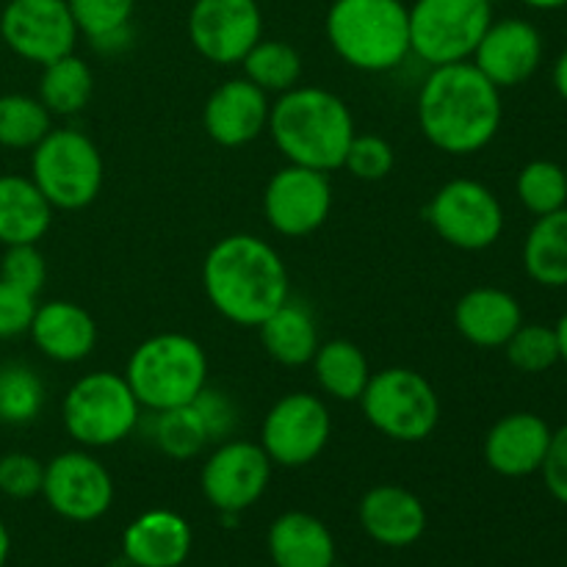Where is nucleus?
I'll use <instances>...</instances> for the list:
<instances>
[{"label": "nucleus", "mask_w": 567, "mask_h": 567, "mask_svg": "<svg viewBox=\"0 0 567 567\" xmlns=\"http://www.w3.org/2000/svg\"><path fill=\"white\" fill-rule=\"evenodd\" d=\"M415 114L426 142L441 153H482L502 127V89L493 86L474 61L432 66L421 83Z\"/></svg>", "instance_id": "f257e3e1"}, {"label": "nucleus", "mask_w": 567, "mask_h": 567, "mask_svg": "<svg viewBox=\"0 0 567 567\" xmlns=\"http://www.w3.org/2000/svg\"><path fill=\"white\" fill-rule=\"evenodd\" d=\"M203 288L216 313L238 327H258L291 297L282 258L252 233H233L208 249Z\"/></svg>", "instance_id": "f03ea898"}, {"label": "nucleus", "mask_w": 567, "mask_h": 567, "mask_svg": "<svg viewBox=\"0 0 567 567\" xmlns=\"http://www.w3.org/2000/svg\"><path fill=\"white\" fill-rule=\"evenodd\" d=\"M266 131L288 164L327 175L341 169L349 144L358 133L352 111L336 92L302 83L277 94Z\"/></svg>", "instance_id": "7ed1b4c3"}, {"label": "nucleus", "mask_w": 567, "mask_h": 567, "mask_svg": "<svg viewBox=\"0 0 567 567\" xmlns=\"http://www.w3.org/2000/svg\"><path fill=\"white\" fill-rule=\"evenodd\" d=\"M327 39L343 64L391 72L410 55V11L402 0H332Z\"/></svg>", "instance_id": "20e7f679"}, {"label": "nucleus", "mask_w": 567, "mask_h": 567, "mask_svg": "<svg viewBox=\"0 0 567 567\" xmlns=\"http://www.w3.org/2000/svg\"><path fill=\"white\" fill-rule=\"evenodd\" d=\"M125 380L142 410L161 413L183 408L208 385V354L192 336L158 332L133 349Z\"/></svg>", "instance_id": "39448f33"}, {"label": "nucleus", "mask_w": 567, "mask_h": 567, "mask_svg": "<svg viewBox=\"0 0 567 567\" xmlns=\"http://www.w3.org/2000/svg\"><path fill=\"white\" fill-rule=\"evenodd\" d=\"M61 421L78 446L109 449L133 435L142 421V404L125 374L92 371L70 385L61 402Z\"/></svg>", "instance_id": "423d86ee"}, {"label": "nucleus", "mask_w": 567, "mask_h": 567, "mask_svg": "<svg viewBox=\"0 0 567 567\" xmlns=\"http://www.w3.org/2000/svg\"><path fill=\"white\" fill-rule=\"evenodd\" d=\"M31 177L55 210H81L97 199L105 164L97 144L75 127H53L31 150Z\"/></svg>", "instance_id": "0eeeda50"}, {"label": "nucleus", "mask_w": 567, "mask_h": 567, "mask_svg": "<svg viewBox=\"0 0 567 567\" xmlns=\"http://www.w3.org/2000/svg\"><path fill=\"white\" fill-rule=\"evenodd\" d=\"M365 421L396 443H421L441 424V396L421 371L393 365L374 371L360 396Z\"/></svg>", "instance_id": "6e6552de"}, {"label": "nucleus", "mask_w": 567, "mask_h": 567, "mask_svg": "<svg viewBox=\"0 0 567 567\" xmlns=\"http://www.w3.org/2000/svg\"><path fill=\"white\" fill-rule=\"evenodd\" d=\"M410 11V53L426 66L471 61L493 22L491 0H415Z\"/></svg>", "instance_id": "1a4fd4ad"}, {"label": "nucleus", "mask_w": 567, "mask_h": 567, "mask_svg": "<svg viewBox=\"0 0 567 567\" xmlns=\"http://www.w3.org/2000/svg\"><path fill=\"white\" fill-rule=\"evenodd\" d=\"M426 221L454 249L482 252L491 249L504 233L502 199L485 183L454 177L443 183L430 199Z\"/></svg>", "instance_id": "9d476101"}, {"label": "nucleus", "mask_w": 567, "mask_h": 567, "mask_svg": "<svg viewBox=\"0 0 567 567\" xmlns=\"http://www.w3.org/2000/svg\"><path fill=\"white\" fill-rule=\"evenodd\" d=\"M332 435V419L324 399L316 393L293 391L277 399L260 424V449L271 465L305 468L321 457Z\"/></svg>", "instance_id": "9b49d317"}, {"label": "nucleus", "mask_w": 567, "mask_h": 567, "mask_svg": "<svg viewBox=\"0 0 567 567\" xmlns=\"http://www.w3.org/2000/svg\"><path fill=\"white\" fill-rule=\"evenodd\" d=\"M271 468L275 465L260 443L227 437L216 443L205 460L199 487L210 507L221 515H238L264 498L271 482Z\"/></svg>", "instance_id": "f8f14e48"}, {"label": "nucleus", "mask_w": 567, "mask_h": 567, "mask_svg": "<svg viewBox=\"0 0 567 567\" xmlns=\"http://www.w3.org/2000/svg\"><path fill=\"white\" fill-rule=\"evenodd\" d=\"M42 496L59 518L92 524L114 504V480L94 454L75 449L55 454L50 463H44Z\"/></svg>", "instance_id": "ddd939ff"}, {"label": "nucleus", "mask_w": 567, "mask_h": 567, "mask_svg": "<svg viewBox=\"0 0 567 567\" xmlns=\"http://www.w3.org/2000/svg\"><path fill=\"white\" fill-rule=\"evenodd\" d=\"M6 48L31 64H50L75 53L78 25L66 0H9L0 14Z\"/></svg>", "instance_id": "4468645a"}, {"label": "nucleus", "mask_w": 567, "mask_h": 567, "mask_svg": "<svg viewBox=\"0 0 567 567\" xmlns=\"http://www.w3.org/2000/svg\"><path fill=\"white\" fill-rule=\"evenodd\" d=\"M330 210L332 183L327 172L286 164L266 183L264 216L277 236H310L330 219Z\"/></svg>", "instance_id": "2eb2a0df"}, {"label": "nucleus", "mask_w": 567, "mask_h": 567, "mask_svg": "<svg viewBox=\"0 0 567 567\" xmlns=\"http://www.w3.org/2000/svg\"><path fill=\"white\" fill-rule=\"evenodd\" d=\"M188 39L203 59L219 66L241 64L264 39L258 0H194L188 11Z\"/></svg>", "instance_id": "dca6fc26"}, {"label": "nucleus", "mask_w": 567, "mask_h": 567, "mask_svg": "<svg viewBox=\"0 0 567 567\" xmlns=\"http://www.w3.org/2000/svg\"><path fill=\"white\" fill-rule=\"evenodd\" d=\"M476 70L504 92L529 81L543 61V37L529 20H493L471 55Z\"/></svg>", "instance_id": "f3484780"}, {"label": "nucleus", "mask_w": 567, "mask_h": 567, "mask_svg": "<svg viewBox=\"0 0 567 567\" xmlns=\"http://www.w3.org/2000/svg\"><path fill=\"white\" fill-rule=\"evenodd\" d=\"M271 100L247 78H233L205 100L203 127L219 147L236 150L252 144L269 125Z\"/></svg>", "instance_id": "a211bd4d"}, {"label": "nucleus", "mask_w": 567, "mask_h": 567, "mask_svg": "<svg viewBox=\"0 0 567 567\" xmlns=\"http://www.w3.org/2000/svg\"><path fill=\"white\" fill-rule=\"evenodd\" d=\"M554 430L537 413H509L487 430L482 454L493 474L507 480L540 474Z\"/></svg>", "instance_id": "6ab92c4d"}, {"label": "nucleus", "mask_w": 567, "mask_h": 567, "mask_svg": "<svg viewBox=\"0 0 567 567\" xmlns=\"http://www.w3.org/2000/svg\"><path fill=\"white\" fill-rule=\"evenodd\" d=\"M360 526L385 548H408L426 532V509L413 491L402 485H377L360 498Z\"/></svg>", "instance_id": "aec40b11"}, {"label": "nucleus", "mask_w": 567, "mask_h": 567, "mask_svg": "<svg viewBox=\"0 0 567 567\" xmlns=\"http://www.w3.org/2000/svg\"><path fill=\"white\" fill-rule=\"evenodd\" d=\"M28 336L39 352L55 363H81L97 347V324L92 313L70 299L37 305Z\"/></svg>", "instance_id": "412c9836"}, {"label": "nucleus", "mask_w": 567, "mask_h": 567, "mask_svg": "<svg viewBox=\"0 0 567 567\" xmlns=\"http://www.w3.org/2000/svg\"><path fill=\"white\" fill-rule=\"evenodd\" d=\"M192 546V526L172 509H147L122 535V554L133 567H181Z\"/></svg>", "instance_id": "4be33fe9"}, {"label": "nucleus", "mask_w": 567, "mask_h": 567, "mask_svg": "<svg viewBox=\"0 0 567 567\" xmlns=\"http://www.w3.org/2000/svg\"><path fill=\"white\" fill-rule=\"evenodd\" d=\"M520 324V302L504 288H471L454 305V327L465 341L480 349H502Z\"/></svg>", "instance_id": "5701e85b"}, {"label": "nucleus", "mask_w": 567, "mask_h": 567, "mask_svg": "<svg viewBox=\"0 0 567 567\" xmlns=\"http://www.w3.org/2000/svg\"><path fill=\"white\" fill-rule=\"evenodd\" d=\"M269 557L275 567H332L338 557L336 537L324 520L291 509L271 524Z\"/></svg>", "instance_id": "b1692460"}, {"label": "nucleus", "mask_w": 567, "mask_h": 567, "mask_svg": "<svg viewBox=\"0 0 567 567\" xmlns=\"http://www.w3.org/2000/svg\"><path fill=\"white\" fill-rule=\"evenodd\" d=\"M53 205L37 183L22 175H0V244H39L53 225Z\"/></svg>", "instance_id": "393cba45"}, {"label": "nucleus", "mask_w": 567, "mask_h": 567, "mask_svg": "<svg viewBox=\"0 0 567 567\" xmlns=\"http://www.w3.org/2000/svg\"><path fill=\"white\" fill-rule=\"evenodd\" d=\"M258 332L266 354H269L275 363L288 365V369L308 365L321 343L313 313H310L305 305L293 302L291 297H288L275 313H269L260 321Z\"/></svg>", "instance_id": "a878e982"}, {"label": "nucleus", "mask_w": 567, "mask_h": 567, "mask_svg": "<svg viewBox=\"0 0 567 567\" xmlns=\"http://www.w3.org/2000/svg\"><path fill=\"white\" fill-rule=\"evenodd\" d=\"M310 365H313L316 385L336 402H360L374 374L363 349L347 338L319 343Z\"/></svg>", "instance_id": "bb28decb"}, {"label": "nucleus", "mask_w": 567, "mask_h": 567, "mask_svg": "<svg viewBox=\"0 0 567 567\" xmlns=\"http://www.w3.org/2000/svg\"><path fill=\"white\" fill-rule=\"evenodd\" d=\"M524 269L537 286L567 288V208L537 216L526 233Z\"/></svg>", "instance_id": "cd10ccee"}, {"label": "nucleus", "mask_w": 567, "mask_h": 567, "mask_svg": "<svg viewBox=\"0 0 567 567\" xmlns=\"http://www.w3.org/2000/svg\"><path fill=\"white\" fill-rule=\"evenodd\" d=\"M78 33L100 53H120L131 44L133 9L136 0H66Z\"/></svg>", "instance_id": "c85d7f7f"}, {"label": "nucleus", "mask_w": 567, "mask_h": 567, "mask_svg": "<svg viewBox=\"0 0 567 567\" xmlns=\"http://www.w3.org/2000/svg\"><path fill=\"white\" fill-rule=\"evenodd\" d=\"M94 92V75L83 59L75 53L61 55L42 66L39 94L44 109L53 116H75L89 105Z\"/></svg>", "instance_id": "c756f323"}, {"label": "nucleus", "mask_w": 567, "mask_h": 567, "mask_svg": "<svg viewBox=\"0 0 567 567\" xmlns=\"http://www.w3.org/2000/svg\"><path fill=\"white\" fill-rule=\"evenodd\" d=\"M244 78L266 94H282L302 81V55L282 39H258L241 61Z\"/></svg>", "instance_id": "7c9ffc66"}, {"label": "nucleus", "mask_w": 567, "mask_h": 567, "mask_svg": "<svg viewBox=\"0 0 567 567\" xmlns=\"http://www.w3.org/2000/svg\"><path fill=\"white\" fill-rule=\"evenodd\" d=\"M53 131V114L31 94H0V147L33 150Z\"/></svg>", "instance_id": "2f4dec72"}, {"label": "nucleus", "mask_w": 567, "mask_h": 567, "mask_svg": "<svg viewBox=\"0 0 567 567\" xmlns=\"http://www.w3.org/2000/svg\"><path fill=\"white\" fill-rule=\"evenodd\" d=\"M153 441L169 460H194L210 443L203 419L194 404L153 413Z\"/></svg>", "instance_id": "473e14b6"}, {"label": "nucleus", "mask_w": 567, "mask_h": 567, "mask_svg": "<svg viewBox=\"0 0 567 567\" xmlns=\"http://www.w3.org/2000/svg\"><path fill=\"white\" fill-rule=\"evenodd\" d=\"M44 408V382L31 365H0V424L22 426L39 419Z\"/></svg>", "instance_id": "72a5a7b5"}, {"label": "nucleus", "mask_w": 567, "mask_h": 567, "mask_svg": "<svg viewBox=\"0 0 567 567\" xmlns=\"http://www.w3.org/2000/svg\"><path fill=\"white\" fill-rule=\"evenodd\" d=\"M515 194L529 214L546 216L567 208V172L557 161L537 158L529 161L518 172Z\"/></svg>", "instance_id": "f704fd0d"}, {"label": "nucleus", "mask_w": 567, "mask_h": 567, "mask_svg": "<svg viewBox=\"0 0 567 567\" xmlns=\"http://www.w3.org/2000/svg\"><path fill=\"white\" fill-rule=\"evenodd\" d=\"M509 365L520 374H546L559 363L557 332L548 324H520L504 343Z\"/></svg>", "instance_id": "c9c22d12"}, {"label": "nucleus", "mask_w": 567, "mask_h": 567, "mask_svg": "<svg viewBox=\"0 0 567 567\" xmlns=\"http://www.w3.org/2000/svg\"><path fill=\"white\" fill-rule=\"evenodd\" d=\"M393 164H396V155L388 138L374 136V133H354L341 169H349V175L358 181L377 183L391 175Z\"/></svg>", "instance_id": "e433bc0d"}, {"label": "nucleus", "mask_w": 567, "mask_h": 567, "mask_svg": "<svg viewBox=\"0 0 567 567\" xmlns=\"http://www.w3.org/2000/svg\"><path fill=\"white\" fill-rule=\"evenodd\" d=\"M0 280L31 293V297H39L44 280H48V264H44V255L39 252L37 244L6 247L3 260H0Z\"/></svg>", "instance_id": "4c0bfd02"}, {"label": "nucleus", "mask_w": 567, "mask_h": 567, "mask_svg": "<svg viewBox=\"0 0 567 567\" xmlns=\"http://www.w3.org/2000/svg\"><path fill=\"white\" fill-rule=\"evenodd\" d=\"M44 463H39L33 454L9 452L0 457V493L14 502H28L33 496H42Z\"/></svg>", "instance_id": "58836bf2"}, {"label": "nucleus", "mask_w": 567, "mask_h": 567, "mask_svg": "<svg viewBox=\"0 0 567 567\" xmlns=\"http://www.w3.org/2000/svg\"><path fill=\"white\" fill-rule=\"evenodd\" d=\"M192 404L199 413V419H203L205 430H208L210 443H221L227 441V437H233V432H236V424H238V410L236 404L230 402L227 393L205 385Z\"/></svg>", "instance_id": "ea45409f"}, {"label": "nucleus", "mask_w": 567, "mask_h": 567, "mask_svg": "<svg viewBox=\"0 0 567 567\" xmlns=\"http://www.w3.org/2000/svg\"><path fill=\"white\" fill-rule=\"evenodd\" d=\"M37 313V297L0 280V341L25 336Z\"/></svg>", "instance_id": "a19ab883"}, {"label": "nucleus", "mask_w": 567, "mask_h": 567, "mask_svg": "<svg viewBox=\"0 0 567 567\" xmlns=\"http://www.w3.org/2000/svg\"><path fill=\"white\" fill-rule=\"evenodd\" d=\"M543 482H546L548 493L557 498L559 504L567 507V424L559 426L548 443V454L543 460Z\"/></svg>", "instance_id": "79ce46f5"}, {"label": "nucleus", "mask_w": 567, "mask_h": 567, "mask_svg": "<svg viewBox=\"0 0 567 567\" xmlns=\"http://www.w3.org/2000/svg\"><path fill=\"white\" fill-rule=\"evenodd\" d=\"M554 89H557L559 97L567 103V50L559 55L557 64H554Z\"/></svg>", "instance_id": "37998d69"}, {"label": "nucleus", "mask_w": 567, "mask_h": 567, "mask_svg": "<svg viewBox=\"0 0 567 567\" xmlns=\"http://www.w3.org/2000/svg\"><path fill=\"white\" fill-rule=\"evenodd\" d=\"M554 332H557L559 343V363H567V313L554 324Z\"/></svg>", "instance_id": "c03bdc74"}, {"label": "nucleus", "mask_w": 567, "mask_h": 567, "mask_svg": "<svg viewBox=\"0 0 567 567\" xmlns=\"http://www.w3.org/2000/svg\"><path fill=\"white\" fill-rule=\"evenodd\" d=\"M520 3L537 11H554V9H565L567 0H520Z\"/></svg>", "instance_id": "a18cd8bd"}, {"label": "nucleus", "mask_w": 567, "mask_h": 567, "mask_svg": "<svg viewBox=\"0 0 567 567\" xmlns=\"http://www.w3.org/2000/svg\"><path fill=\"white\" fill-rule=\"evenodd\" d=\"M9 554H11V537H9V529H6V524L0 520V567L6 565Z\"/></svg>", "instance_id": "49530a36"}]
</instances>
